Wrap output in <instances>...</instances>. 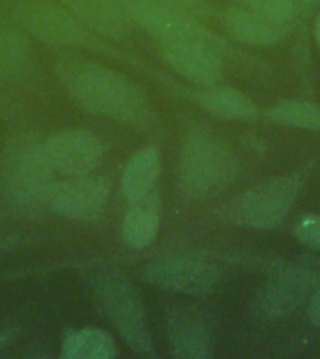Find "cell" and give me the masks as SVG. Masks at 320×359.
Here are the masks:
<instances>
[{"label":"cell","instance_id":"obj_19","mask_svg":"<svg viewBox=\"0 0 320 359\" xmlns=\"http://www.w3.org/2000/svg\"><path fill=\"white\" fill-rule=\"evenodd\" d=\"M116 355V344L109 333L95 327L73 331L62 346L66 359H111Z\"/></svg>","mask_w":320,"mask_h":359},{"label":"cell","instance_id":"obj_7","mask_svg":"<svg viewBox=\"0 0 320 359\" xmlns=\"http://www.w3.org/2000/svg\"><path fill=\"white\" fill-rule=\"evenodd\" d=\"M13 15L30 36L53 47H75L84 39L83 25L58 0H15Z\"/></svg>","mask_w":320,"mask_h":359},{"label":"cell","instance_id":"obj_15","mask_svg":"<svg viewBox=\"0 0 320 359\" xmlns=\"http://www.w3.org/2000/svg\"><path fill=\"white\" fill-rule=\"evenodd\" d=\"M311 275L302 271L286 273L275 279L260 292V311L268 316H286L302 305L303 297L307 296L311 288Z\"/></svg>","mask_w":320,"mask_h":359},{"label":"cell","instance_id":"obj_13","mask_svg":"<svg viewBox=\"0 0 320 359\" xmlns=\"http://www.w3.org/2000/svg\"><path fill=\"white\" fill-rule=\"evenodd\" d=\"M221 19L227 32L236 41L249 47H272L281 43L286 36V25L272 21L244 6H230Z\"/></svg>","mask_w":320,"mask_h":359},{"label":"cell","instance_id":"obj_25","mask_svg":"<svg viewBox=\"0 0 320 359\" xmlns=\"http://www.w3.org/2000/svg\"><path fill=\"white\" fill-rule=\"evenodd\" d=\"M314 39H316V45L320 47V15L314 21Z\"/></svg>","mask_w":320,"mask_h":359},{"label":"cell","instance_id":"obj_22","mask_svg":"<svg viewBox=\"0 0 320 359\" xmlns=\"http://www.w3.org/2000/svg\"><path fill=\"white\" fill-rule=\"evenodd\" d=\"M294 236L302 243L320 252V215H303L294 226Z\"/></svg>","mask_w":320,"mask_h":359},{"label":"cell","instance_id":"obj_17","mask_svg":"<svg viewBox=\"0 0 320 359\" xmlns=\"http://www.w3.org/2000/svg\"><path fill=\"white\" fill-rule=\"evenodd\" d=\"M201 109L225 120H249L258 114L257 105L240 90L229 86H208L195 95Z\"/></svg>","mask_w":320,"mask_h":359},{"label":"cell","instance_id":"obj_8","mask_svg":"<svg viewBox=\"0 0 320 359\" xmlns=\"http://www.w3.org/2000/svg\"><path fill=\"white\" fill-rule=\"evenodd\" d=\"M109 198V184L95 176H69L55 182L47 195V206L55 213L77 221H92L103 212Z\"/></svg>","mask_w":320,"mask_h":359},{"label":"cell","instance_id":"obj_1","mask_svg":"<svg viewBox=\"0 0 320 359\" xmlns=\"http://www.w3.org/2000/svg\"><path fill=\"white\" fill-rule=\"evenodd\" d=\"M56 75L84 111L135 129H148L156 122L145 92L109 67L84 58H62Z\"/></svg>","mask_w":320,"mask_h":359},{"label":"cell","instance_id":"obj_14","mask_svg":"<svg viewBox=\"0 0 320 359\" xmlns=\"http://www.w3.org/2000/svg\"><path fill=\"white\" fill-rule=\"evenodd\" d=\"M161 226V201L152 191L137 201H129L122 221V238L131 249H145L156 240Z\"/></svg>","mask_w":320,"mask_h":359},{"label":"cell","instance_id":"obj_23","mask_svg":"<svg viewBox=\"0 0 320 359\" xmlns=\"http://www.w3.org/2000/svg\"><path fill=\"white\" fill-rule=\"evenodd\" d=\"M165 4H171L178 10H184L191 15H202L210 11V0H161Z\"/></svg>","mask_w":320,"mask_h":359},{"label":"cell","instance_id":"obj_21","mask_svg":"<svg viewBox=\"0 0 320 359\" xmlns=\"http://www.w3.org/2000/svg\"><path fill=\"white\" fill-rule=\"evenodd\" d=\"M238 4L272 21L286 25L300 13L305 0H238Z\"/></svg>","mask_w":320,"mask_h":359},{"label":"cell","instance_id":"obj_10","mask_svg":"<svg viewBox=\"0 0 320 359\" xmlns=\"http://www.w3.org/2000/svg\"><path fill=\"white\" fill-rule=\"evenodd\" d=\"M45 150L55 170L66 176L90 174L103 157V144L86 129H60L45 140Z\"/></svg>","mask_w":320,"mask_h":359},{"label":"cell","instance_id":"obj_11","mask_svg":"<svg viewBox=\"0 0 320 359\" xmlns=\"http://www.w3.org/2000/svg\"><path fill=\"white\" fill-rule=\"evenodd\" d=\"M167 337L173 355L182 359H208L213 355L212 327L196 307L176 305L167 314Z\"/></svg>","mask_w":320,"mask_h":359},{"label":"cell","instance_id":"obj_3","mask_svg":"<svg viewBox=\"0 0 320 359\" xmlns=\"http://www.w3.org/2000/svg\"><path fill=\"white\" fill-rule=\"evenodd\" d=\"M238 163L223 144L204 129L185 135L178 159V187L187 198L202 201L229 185L236 176Z\"/></svg>","mask_w":320,"mask_h":359},{"label":"cell","instance_id":"obj_9","mask_svg":"<svg viewBox=\"0 0 320 359\" xmlns=\"http://www.w3.org/2000/svg\"><path fill=\"white\" fill-rule=\"evenodd\" d=\"M161 45V56L174 73L189 83L208 88L223 75L219 45L208 41H168Z\"/></svg>","mask_w":320,"mask_h":359},{"label":"cell","instance_id":"obj_12","mask_svg":"<svg viewBox=\"0 0 320 359\" xmlns=\"http://www.w3.org/2000/svg\"><path fill=\"white\" fill-rule=\"evenodd\" d=\"M83 27L107 38L128 36L133 22L120 0H58Z\"/></svg>","mask_w":320,"mask_h":359},{"label":"cell","instance_id":"obj_2","mask_svg":"<svg viewBox=\"0 0 320 359\" xmlns=\"http://www.w3.org/2000/svg\"><path fill=\"white\" fill-rule=\"evenodd\" d=\"M55 167L51 165L45 140L38 135L21 133L6 148L0 163V191L10 208L34 212L47 204Z\"/></svg>","mask_w":320,"mask_h":359},{"label":"cell","instance_id":"obj_16","mask_svg":"<svg viewBox=\"0 0 320 359\" xmlns=\"http://www.w3.org/2000/svg\"><path fill=\"white\" fill-rule=\"evenodd\" d=\"M34 53L27 36L0 25V83H17L32 73Z\"/></svg>","mask_w":320,"mask_h":359},{"label":"cell","instance_id":"obj_6","mask_svg":"<svg viewBox=\"0 0 320 359\" xmlns=\"http://www.w3.org/2000/svg\"><path fill=\"white\" fill-rule=\"evenodd\" d=\"M142 277L157 288L187 296H208L223 280L213 264L191 255H173L146 264Z\"/></svg>","mask_w":320,"mask_h":359},{"label":"cell","instance_id":"obj_4","mask_svg":"<svg viewBox=\"0 0 320 359\" xmlns=\"http://www.w3.org/2000/svg\"><path fill=\"white\" fill-rule=\"evenodd\" d=\"M98 303L116 331L133 352L154 358L156 350L146 325V314L139 292L122 273L114 269H101L92 279Z\"/></svg>","mask_w":320,"mask_h":359},{"label":"cell","instance_id":"obj_24","mask_svg":"<svg viewBox=\"0 0 320 359\" xmlns=\"http://www.w3.org/2000/svg\"><path fill=\"white\" fill-rule=\"evenodd\" d=\"M309 320L313 322L316 327H320V285L311 296V303H309Z\"/></svg>","mask_w":320,"mask_h":359},{"label":"cell","instance_id":"obj_20","mask_svg":"<svg viewBox=\"0 0 320 359\" xmlns=\"http://www.w3.org/2000/svg\"><path fill=\"white\" fill-rule=\"evenodd\" d=\"M266 116L283 126L320 131V107L307 101H279L266 112Z\"/></svg>","mask_w":320,"mask_h":359},{"label":"cell","instance_id":"obj_5","mask_svg":"<svg viewBox=\"0 0 320 359\" xmlns=\"http://www.w3.org/2000/svg\"><path fill=\"white\" fill-rule=\"evenodd\" d=\"M300 193L296 176H283L258 184L221 208V217L236 226L272 230L285 223Z\"/></svg>","mask_w":320,"mask_h":359},{"label":"cell","instance_id":"obj_18","mask_svg":"<svg viewBox=\"0 0 320 359\" xmlns=\"http://www.w3.org/2000/svg\"><path fill=\"white\" fill-rule=\"evenodd\" d=\"M159 172H161V157L154 146H146L137 151L128 161L122 176V191L128 202L152 193Z\"/></svg>","mask_w":320,"mask_h":359}]
</instances>
